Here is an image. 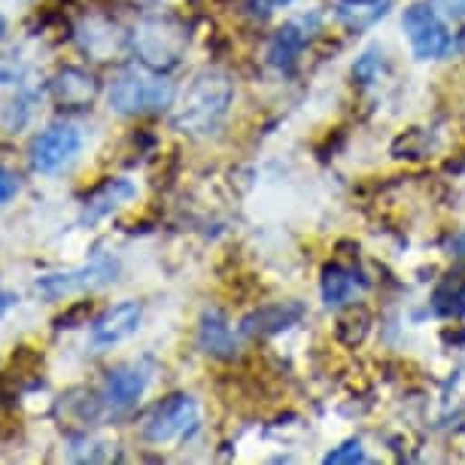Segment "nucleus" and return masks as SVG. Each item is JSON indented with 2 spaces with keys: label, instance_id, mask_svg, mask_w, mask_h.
<instances>
[{
  "label": "nucleus",
  "instance_id": "nucleus-3",
  "mask_svg": "<svg viewBox=\"0 0 465 465\" xmlns=\"http://www.w3.org/2000/svg\"><path fill=\"white\" fill-rule=\"evenodd\" d=\"M189 34L183 25L171 19H146L134 28V49L140 61L153 70H171L180 64L183 52H186Z\"/></svg>",
  "mask_w": 465,
  "mask_h": 465
},
{
  "label": "nucleus",
  "instance_id": "nucleus-25",
  "mask_svg": "<svg viewBox=\"0 0 465 465\" xmlns=\"http://www.w3.org/2000/svg\"><path fill=\"white\" fill-rule=\"evenodd\" d=\"M447 247H450L453 256L465 259V232H462V234H453V238H450V243H447Z\"/></svg>",
  "mask_w": 465,
  "mask_h": 465
},
{
  "label": "nucleus",
  "instance_id": "nucleus-18",
  "mask_svg": "<svg viewBox=\"0 0 465 465\" xmlns=\"http://www.w3.org/2000/svg\"><path fill=\"white\" fill-rule=\"evenodd\" d=\"M368 329H371V313H368L365 307H353V311H350L347 317H341L338 322V341L347 347H356L365 341Z\"/></svg>",
  "mask_w": 465,
  "mask_h": 465
},
{
  "label": "nucleus",
  "instance_id": "nucleus-15",
  "mask_svg": "<svg viewBox=\"0 0 465 465\" xmlns=\"http://www.w3.org/2000/svg\"><path fill=\"white\" fill-rule=\"evenodd\" d=\"M52 94H55V101L64 104V107H85V104H92V98L98 94V83H94V76H89L85 70L67 67L52 80Z\"/></svg>",
  "mask_w": 465,
  "mask_h": 465
},
{
  "label": "nucleus",
  "instance_id": "nucleus-1",
  "mask_svg": "<svg viewBox=\"0 0 465 465\" xmlns=\"http://www.w3.org/2000/svg\"><path fill=\"white\" fill-rule=\"evenodd\" d=\"M234 101V83L225 70L207 67L192 76L186 92L180 94L177 107L171 113V125L180 134L204 137L223 125L228 116V107Z\"/></svg>",
  "mask_w": 465,
  "mask_h": 465
},
{
  "label": "nucleus",
  "instance_id": "nucleus-20",
  "mask_svg": "<svg viewBox=\"0 0 465 465\" xmlns=\"http://www.w3.org/2000/svg\"><path fill=\"white\" fill-rule=\"evenodd\" d=\"M383 67H386L383 49H381V46H371V49H365L362 55L356 58V64H353V80H356L359 85H371V83L381 80Z\"/></svg>",
  "mask_w": 465,
  "mask_h": 465
},
{
  "label": "nucleus",
  "instance_id": "nucleus-17",
  "mask_svg": "<svg viewBox=\"0 0 465 465\" xmlns=\"http://www.w3.org/2000/svg\"><path fill=\"white\" fill-rule=\"evenodd\" d=\"M432 311L441 317H465V274H450L435 289Z\"/></svg>",
  "mask_w": 465,
  "mask_h": 465
},
{
  "label": "nucleus",
  "instance_id": "nucleus-27",
  "mask_svg": "<svg viewBox=\"0 0 465 465\" xmlns=\"http://www.w3.org/2000/svg\"><path fill=\"white\" fill-rule=\"evenodd\" d=\"M344 4H381V0H344Z\"/></svg>",
  "mask_w": 465,
  "mask_h": 465
},
{
  "label": "nucleus",
  "instance_id": "nucleus-19",
  "mask_svg": "<svg viewBox=\"0 0 465 465\" xmlns=\"http://www.w3.org/2000/svg\"><path fill=\"white\" fill-rule=\"evenodd\" d=\"M386 0L383 4H344V0H338V19L347 25V28H365V25H371L374 19H381L386 13Z\"/></svg>",
  "mask_w": 465,
  "mask_h": 465
},
{
  "label": "nucleus",
  "instance_id": "nucleus-22",
  "mask_svg": "<svg viewBox=\"0 0 465 465\" xmlns=\"http://www.w3.org/2000/svg\"><path fill=\"white\" fill-rule=\"evenodd\" d=\"M15 195H19V180H15V173L0 168V207L10 204Z\"/></svg>",
  "mask_w": 465,
  "mask_h": 465
},
{
  "label": "nucleus",
  "instance_id": "nucleus-4",
  "mask_svg": "<svg viewBox=\"0 0 465 465\" xmlns=\"http://www.w3.org/2000/svg\"><path fill=\"white\" fill-rule=\"evenodd\" d=\"M198 426H201L198 401L186 396V392H177V396H168L153 408V414L143 423V438L149 444L186 441V438L198 432Z\"/></svg>",
  "mask_w": 465,
  "mask_h": 465
},
{
  "label": "nucleus",
  "instance_id": "nucleus-28",
  "mask_svg": "<svg viewBox=\"0 0 465 465\" xmlns=\"http://www.w3.org/2000/svg\"><path fill=\"white\" fill-rule=\"evenodd\" d=\"M4 34H6V19L0 15V37H4Z\"/></svg>",
  "mask_w": 465,
  "mask_h": 465
},
{
  "label": "nucleus",
  "instance_id": "nucleus-9",
  "mask_svg": "<svg viewBox=\"0 0 465 465\" xmlns=\"http://www.w3.org/2000/svg\"><path fill=\"white\" fill-rule=\"evenodd\" d=\"M143 320V307L137 302H122L110 311H104L98 320L92 322V344L94 347H116L128 341L140 329Z\"/></svg>",
  "mask_w": 465,
  "mask_h": 465
},
{
  "label": "nucleus",
  "instance_id": "nucleus-16",
  "mask_svg": "<svg viewBox=\"0 0 465 465\" xmlns=\"http://www.w3.org/2000/svg\"><path fill=\"white\" fill-rule=\"evenodd\" d=\"M80 40H83V49L89 52V55H94L98 61H107L113 58L116 52L122 49V43H125V37L119 34L116 25L104 22V19H89L80 28Z\"/></svg>",
  "mask_w": 465,
  "mask_h": 465
},
{
  "label": "nucleus",
  "instance_id": "nucleus-13",
  "mask_svg": "<svg viewBox=\"0 0 465 465\" xmlns=\"http://www.w3.org/2000/svg\"><path fill=\"white\" fill-rule=\"evenodd\" d=\"M322 302L329 307H344V304H353L356 295L365 289V280L359 277V271L353 268H344V265H326L322 268Z\"/></svg>",
  "mask_w": 465,
  "mask_h": 465
},
{
  "label": "nucleus",
  "instance_id": "nucleus-26",
  "mask_svg": "<svg viewBox=\"0 0 465 465\" xmlns=\"http://www.w3.org/2000/svg\"><path fill=\"white\" fill-rule=\"evenodd\" d=\"M13 302H19V298L10 295V292H0V311H6V307H13Z\"/></svg>",
  "mask_w": 465,
  "mask_h": 465
},
{
  "label": "nucleus",
  "instance_id": "nucleus-2",
  "mask_svg": "<svg viewBox=\"0 0 465 465\" xmlns=\"http://www.w3.org/2000/svg\"><path fill=\"white\" fill-rule=\"evenodd\" d=\"M173 101V83L153 67H125L110 85V107L122 116H143Z\"/></svg>",
  "mask_w": 465,
  "mask_h": 465
},
{
  "label": "nucleus",
  "instance_id": "nucleus-23",
  "mask_svg": "<svg viewBox=\"0 0 465 465\" xmlns=\"http://www.w3.org/2000/svg\"><path fill=\"white\" fill-rule=\"evenodd\" d=\"M292 0H250V13L252 15H271L277 10H283V6H289Z\"/></svg>",
  "mask_w": 465,
  "mask_h": 465
},
{
  "label": "nucleus",
  "instance_id": "nucleus-14",
  "mask_svg": "<svg viewBox=\"0 0 465 465\" xmlns=\"http://www.w3.org/2000/svg\"><path fill=\"white\" fill-rule=\"evenodd\" d=\"M137 195V186L131 180H125V177H116V180H107L104 186H98L89 195V201H85V213H83V219L85 223H98V219H104V216H110L113 210H119L122 204H128L131 198Z\"/></svg>",
  "mask_w": 465,
  "mask_h": 465
},
{
  "label": "nucleus",
  "instance_id": "nucleus-11",
  "mask_svg": "<svg viewBox=\"0 0 465 465\" xmlns=\"http://www.w3.org/2000/svg\"><path fill=\"white\" fill-rule=\"evenodd\" d=\"M317 15H311V19H295V22H286L283 28L274 34V40H271L268 46V61L271 67L277 70H292L298 55H302V49L307 46V40H311L313 28H317Z\"/></svg>",
  "mask_w": 465,
  "mask_h": 465
},
{
  "label": "nucleus",
  "instance_id": "nucleus-12",
  "mask_svg": "<svg viewBox=\"0 0 465 465\" xmlns=\"http://www.w3.org/2000/svg\"><path fill=\"white\" fill-rule=\"evenodd\" d=\"M198 347L213 359L238 356V341H234L232 326L219 311H204V317L198 322Z\"/></svg>",
  "mask_w": 465,
  "mask_h": 465
},
{
  "label": "nucleus",
  "instance_id": "nucleus-10",
  "mask_svg": "<svg viewBox=\"0 0 465 465\" xmlns=\"http://www.w3.org/2000/svg\"><path fill=\"white\" fill-rule=\"evenodd\" d=\"M304 317V307L298 302H274V304H262L252 313H247L241 322V331L250 338H268L277 331H286L289 326H295Z\"/></svg>",
  "mask_w": 465,
  "mask_h": 465
},
{
  "label": "nucleus",
  "instance_id": "nucleus-8",
  "mask_svg": "<svg viewBox=\"0 0 465 465\" xmlns=\"http://www.w3.org/2000/svg\"><path fill=\"white\" fill-rule=\"evenodd\" d=\"M146 386H149L146 362L116 365L107 374V383H104V405L113 411H128L131 405H137V399L146 392Z\"/></svg>",
  "mask_w": 465,
  "mask_h": 465
},
{
  "label": "nucleus",
  "instance_id": "nucleus-7",
  "mask_svg": "<svg viewBox=\"0 0 465 465\" xmlns=\"http://www.w3.org/2000/svg\"><path fill=\"white\" fill-rule=\"evenodd\" d=\"M80 146L83 137L74 125H64V122L49 125L31 140V168L37 173H55L80 153Z\"/></svg>",
  "mask_w": 465,
  "mask_h": 465
},
{
  "label": "nucleus",
  "instance_id": "nucleus-6",
  "mask_svg": "<svg viewBox=\"0 0 465 465\" xmlns=\"http://www.w3.org/2000/svg\"><path fill=\"white\" fill-rule=\"evenodd\" d=\"M401 28H405L411 49H414L417 58L423 61H435L450 55L453 49V37L450 31L444 28V22L438 19V13L429 4H414L405 10V19H401Z\"/></svg>",
  "mask_w": 465,
  "mask_h": 465
},
{
  "label": "nucleus",
  "instance_id": "nucleus-21",
  "mask_svg": "<svg viewBox=\"0 0 465 465\" xmlns=\"http://www.w3.org/2000/svg\"><path fill=\"white\" fill-rule=\"evenodd\" d=\"M356 462H365V450H362V441H344L338 450H331L326 456V465H356Z\"/></svg>",
  "mask_w": 465,
  "mask_h": 465
},
{
  "label": "nucleus",
  "instance_id": "nucleus-5",
  "mask_svg": "<svg viewBox=\"0 0 465 465\" xmlns=\"http://www.w3.org/2000/svg\"><path fill=\"white\" fill-rule=\"evenodd\" d=\"M119 274V262L113 256H98L94 262L74 271H58V274H46L37 280V295L49 298V302H58V298L76 295V292H89V289H101L113 283Z\"/></svg>",
  "mask_w": 465,
  "mask_h": 465
},
{
  "label": "nucleus",
  "instance_id": "nucleus-24",
  "mask_svg": "<svg viewBox=\"0 0 465 465\" xmlns=\"http://www.w3.org/2000/svg\"><path fill=\"white\" fill-rule=\"evenodd\" d=\"M438 6L447 13V15H453V19H465V0H435Z\"/></svg>",
  "mask_w": 465,
  "mask_h": 465
}]
</instances>
